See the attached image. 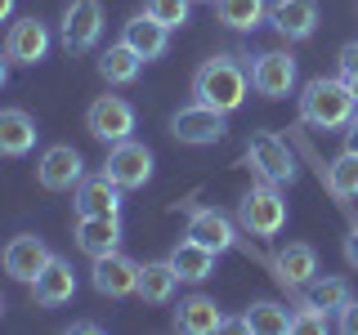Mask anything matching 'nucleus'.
Segmentation results:
<instances>
[{"label":"nucleus","instance_id":"obj_7","mask_svg":"<svg viewBox=\"0 0 358 335\" xmlns=\"http://www.w3.org/2000/svg\"><path fill=\"white\" fill-rule=\"evenodd\" d=\"M81 179H85V161H81V152H76L72 143H54V148L41 152L36 184L45 188V193H72Z\"/></svg>","mask_w":358,"mask_h":335},{"label":"nucleus","instance_id":"obj_15","mask_svg":"<svg viewBox=\"0 0 358 335\" xmlns=\"http://www.w3.org/2000/svg\"><path fill=\"white\" fill-rule=\"evenodd\" d=\"M103 170L117 179L121 188H143L152 179V152L143 148V143H134V139H121V143L108 148Z\"/></svg>","mask_w":358,"mask_h":335},{"label":"nucleus","instance_id":"obj_13","mask_svg":"<svg viewBox=\"0 0 358 335\" xmlns=\"http://www.w3.org/2000/svg\"><path fill=\"white\" fill-rule=\"evenodd\" d=\"M54 260V251L45 246L41 237H31V232H18V237L5 241V251H0V264H5V273L14 277V282H36V273L45 264Z\"/></svg>","mask_w":358,"mask_h":335},{"label":"nucleus","instance_id":"obj_6","mask_svg":"<svg viewBox=\"0 0 358 335\" xmlns=\"http://www.w3.org/2000/svg\"><path fill=\"white\" fill-rule=\"evenodd\" d=\"M85 130L94 134L99 143H121V139H130V130H134V107L126 103L121 94H99L94 103H90L85 112Z\"/></svg>","mask_w":358,"mask_h":335},{"label":"nucleus","instance_id":"obj_17","mask_svg":"<svg viewBox=\"0 0 358 335\" xmlns=\"http://www.w3.org/2000/svg\"><path fill=\"white\" fill-rule=\"evenodd\" d=\"M72 206H76V215H121V184L108 170L85 174L81 184H76Z\"/></svg>","mask_w":358,"mask_h":335},{"label":"nucleus","instance_id":"obj_31","mask_svg":"<svg viewBox=\"0 0 358 335\" xmlns=\"http://www.w3.org/2000/svg\"><path fill=\"white\" fill-rule=\"evenodd\" d=\"M143 9H148L157 22H166V27L175 31V27H184V22H188V9H193V0H148Z\"/></svg>","mask_w":358,"mask_h":335},{"label":"nucleus","instance_id":"obj_23","mask_svg":"<svg viewBox=\"0 0 358 335\" xmlns=\"http://www.w3.org/2000/svg\"><path fill=\"white\" fill-rule=\"evenodd\" d=\"M175 286H179V273L171 260H152V264H139V286L134 295L143 304H171L175 299Z\"/></svg>","mask_w":358,"mask_h":335},{"label":"nucleus","instance_id":"obj_28","mask_svg":"<svg viewBox=\"0 0 358 335\" xmlns=\"http://www.w3.org/2000/svg\"><path fill=\"white\" fill-rule=\"evenodd\" d=\"M224 27L233 31H255L268 18V0H210Z\"/></svg>","mask_w":358,"mask_h":335},{"label":"nucleus","instance_id":"obj_37","mask_svg":"<svg viewBox=\"0 0 358 335\" xmlns=\"http://www.w3.org/2000/svg\"><path fill=\"white\" fill-rule=\"evenodd\" d=\"M9 14H14V0H0V22H9Z\"/></svg>","mask_w":358,"mask_h":335},{"label":"nucleus","instance_id":"obj_18","mask_svg":"<svg viewBox=\"0 0 358 335\" xmlns=\"http://www.w3.org/2000/svg\"><path fill=\"white\" fill-rule=\"evenodd\" d=\"M268 18L282 40H309L318 31V0H273Z\"/></svg>","mask_w":358,"mask_h":335},{"label":"nucleus","instance_id":"obj_35","mask_svg":"<svg viewBox=\"0 0 358 335\" xmlns=\"http://www.w3.org/2000/svg\"><path fill=\"white\" fill-rule=\"evenodd\" d=\"M345 148H350V152H358V112L350 117V126H345Z\"/></svg>","mask_w":358,"mask_h":335},{"label":"nucleus","instance_id":"obj_21","mask_svg":"<svg viewBox=\"0 0 358 335\" xmlns=\"http://www.w3.org/2000/svg\"><path fill=\"white\" fill-rule=\"evenodd\" d=\"M36 121L22 107H0V156H27L36 148Z\"/></svg>","mask_w":358,"mask_h":335},{"label":"nucleus","instance_id":"obj_9","mask_svg":"<svg viewBox=\"0 0 358 335\" xmlns=\"http://www.w3.org/2000/svg\"><path fill=\"white\" fill-rule=\"evenodd\" d=\"M224 112L215 107H206V103H188V107H179L175 117H171V134L179 143H188V148H206V143H220L224 139Z\"/></svg>","mask_w":358,"mask_h":335},{"label":"nucleus","instance_id":"obj_27","mask_svg":"<svg viewBox=\"0 0 358 335\" xmlns=\"http://www.w3.org/2000/svg\"><path fill=\"white\" fill-rule=\"evenodd\" d=\"M139 67H143V59L130 50L126 40H117V45H108L103 54H99V76H103L108 85H130L134 76H139Z\"/></svg>","mask_w":358,"mask_h":335},{"label":"nucleus","instance_id":"obj_32","mask_svg":"<svg viewBox=\"0 0 358 335\" xmlns=\"http://www.w3.org/2000/svg\"><path fill=\"white\" fill-rule=\"evenodd\" d=\"M336 327H341L345 335H358V299L350 295L341 308H336Z\"/></svg>","mask_w":358,"mask_h":335},{"label":"nucleus","instance_id":"obj_20","mask_svg":"<svg viewBox=\"0 0 358 335\" xmlns=\"http://www.w3.org/2000/svg\"><path fill=\"white\" fill-rule=\"evenodd\" d=\"M76 246L90 260L121 251V215H76Z\"/></svg>","mask_w":358,"mask_h":335},{"label":"nucleus","instance_id":"obj_11","mask_svg":"<svg viewBox=\"0 0 358 335\" xmlns=\"http://www.w3.org/2000/svg\"><path fill=\"white\" fill-rule=\"evenodd\" d=\"M188 237L201 241L206 251H215V255L238 251V246H242L238 223L224 215V210H215V206H193V210H188Z\"/></svg>","mask_w":358,"mask_h":335},{"label":"nucleus","instance_id":"obj_40","mask_svg":"<svg viewBox=\"0 0 358 335\" xmlns=\"http://www.w3.org/2000/svg\"><path fill=\"white\" fill-rule=\"evenodd\" d=\"M0 313H5V299H0Z\"/></svg>","mask_w":358,"mask_h":335},{"label":"nucleus","instance_id":"obj_22","mask_svg":"<svg viewBox=\"0 0 358 335\" xmlns=\"http://www.w3.org/2000/svg\"><path fill=\"white\" fill-rule=\"evenodd\" d=\"M175 327L188 335H215V331H224V313L210 295H184L175 308Z\"/></svg>","mask_w":358,"mask_h":335},{"label":"nucleus","instance_id":"obj_29","mask_svg":"<svg viewBox=\"0 0 358 335\" xmlns=\"http://www.w3.org/2000/svg\"><path fill=\"white\" fill-rule=\"evenodd\" d=\"M331 327V313L322 304H313L309 295H296V304H291V331H309V335H322Z\"/></svg>","mask_w":358,"mask_h":335},{"label":"nucleus","instance_id":"obj_34","mask_svg":"<svg viewBox=\"0 0 358 335\" xmlns=\"http://www.w3.org/2000/svg\"><path fill=\"white\" fill-rule=\"evenodd\" d=\"M345 264H350L354 273H358V223H354L350 232H345Z\"/></svg>","mask_w":358,"mask_h":335},{"label":"nucleus","instance_id":"obj_24","mask_svg":"<svg viewBox=\"0 0 358 335\" xmlns=\"http://www.w3.org/2000/svg\"><path fill=\"white\" fill-rule=\"evenodd\" d=\"M318 179L327 184V193L341 201V206H350L358 197V152L345 148L341 156H331L327 165H318Z\"/></svg>","mask_w":358,"mask_h":335},{"label":"nucleus","instance_id":"obj_36","mask_svg":"<svg viewBox=\"0 0 358 335\" xmlns=\"http://www.w3.org/2000/svg\"><path fill=\"white\" fill-rule=\"evenodd\" d=\"M67 331H81V335H99L103 327H99V322H72V327H67Z\"/></svg>","mask_w":358,"mask_h":335},{"label":"nucleus","instance_id":"obj_1","mask_svg":"<svg viewBox=\"0 0 358 335\" xmlns=\"http://www.w3.org/2000/svg\"><path fill=\"white\" fill-rule=\"evenodd\" d=\"M246 89H251V72H246L233 54H215V59H206L197 67V76H193L197 103L215 107V112H224V117L246 103Z\"/></svg>","mask_w":358,"mask_h":335},{"label":"nucleus","instance_id":"obj_10","mask_svg":"<svg viewBox=\"0 0 358 335\" xmlns=\"http://www.w3.org/2000/svg\"><path fill=\"white\" fill-rule=\"evenodd\" d=\"M251 89L260 98H287L296 89V59L282 50H264L251 63Z\"/></svg>","mask_w":358,"mask_h":335},{"label":"nucleus","instance_id":"obj_19","mask_svg":"<svg viewBox=\"0 0 358 335\" xmlns=\"http://www.w3.org/2000/svg\"><path fill=\"white\" fill-rule=\"evenodd\" d=\"M121 40H126L143 63H152V59H162V54L171 50V27H166V22H157L148 9H143V14H134L126 27H121Z\"/></svg>","mask_w":358,"mask_h":335},{"label":"nucleus","instance_id":"obj_30","mask_svg":"<svg viewBox=\"0 0 358 335\" xmlns=\"http://www.w3.org/2000/svg\"><path fill=\"white\" fill-rule=\"evenodd\" d=\"M309 299H313V304H322L327 313H336L345 299H350V286H345L341 277H322V282L313 277V282H309Z\"/></svg>","mask_w":358,"mask_h":335},{"label":"nucleus","instance_id":"obj_4","mask_svg":"<svg viewBox=\"0 0 358 335\" xmlns=\"http://www.w3.org/2000/svg\"><path fill=\"white\" fill-rule=\"evenodd\" d=\"M246 165L255 170V179L278 184V188L296 179V156H291V148L273 130H255L251 139H246Z\"/></svg>","mask_w":358,"mask_h":335},{"label":"nucleus","instance_id":"obj_39","mask_svg":"<svg viewBox=\"0 0 358 335\" xmlns=\"http://www.w3.org/2000/svg\"><path fill=\"white\" fill-rule=\"evenodd\" d=\"M345 85H350V89H354V98H358V81H345Z\"/></svg>","mask_w":358,"mask_h":335},{"label":"nucleus","instance_id":"obj_2","mask_svg":"<svg viewBox=\"0 0 358 335\" xmlns=\"http://www.w3.org/2000/svg\"><path fill=\"white\" fill-rule=\"evenodd\" d=\"M354 112H358V98L341 76H313L305 94H300V121L313 130H345Z\"/></svg>","mask_w":358,"mask_h":335},{"label":"nucleus","instance_id":"obj_33","mask_svg":"<svg viewBox=\"0 0 358 335\" xmlns=\"http://www.w3.org/2000/svg\"><path fill=\"white\" fill-rule=\"evenodd\" d=\"M341 81H358V40H350V45H341Z\"/></svg>","mask_w":358,"mask_h":335},{"label":"nucleus","instance_id":"obj_8","mask_svg":"<svg viewBox=\"0 0 358 335\" xmlns=\"http://www.w3.org/2000/svg\"><path fill=\"white\" fill-rule=\"evenodd\" d=\"M268 273H273V282L291 290V295H300L313 277H318V251H313L309 241H287L282 251L268 260Z\"/></svg>","mask_w":358,"mask_h":335},{"label":"nucleus","instance_id":"obj_16","mask_svg":"<svg viewBox=\"0 0 358 335\" xmlns=\"http://www.w3.org/2000/svg\"><path fill=\"white\" fill-rule=\"evenodd\" d=\"M72 295H76V268L67 264L63 255H54V260L36 273V282H31V299H36L41 308H59Z\"/></svg>","mask_w":358,"mask_h":335},{"label":"nucleus","instance_id":"obj_12","mask_svg":"<svg viewBox=\"0 0 358 335\" xmlns=\"http://www.w3.org/2000/svg\"><path fill=\"white\" fill-rule=\"evenodd\" d=\"M90 282H94L99 295L126 299V295H134V286H139V264H134L130 255H121V251H108V255L94 260V268H90Z\"/></svg>","mask_w":358,"mask_h":335},{"label":"nucleus","instance_id":"obj_38","mask_svg":"<svg viewBox=\"0 0 358 335\" xmlns=\"http://www.w3.org/2000/svg\"><path fill=\"white\" fill-rule=\"evenodd\" d=\"M5 81H9V59L0 54V85H5Z\"/></svg>","mask_w":358,"mask_h":335},{"label":"nucleus","instance_id":"obj_5","mask_svg":"<svg viewBox=\"0 0 358 335\" xmlns=\"http://www.w3.org/2000/svg\"><path fill=\"white\" fill-rule=\"evenodd\" d=\"M99 36H103V5L99 0H72L63 9V27H59V40L67 54H85L94 50Z\"/></svg>","mask_w":358,"mask_h":335},{"label":"nucleus","instance_id":"obj_26","mask_svg":"<svg viewBox=\"0 0 358 335\" xmlns=\"http://www.w3.org/2000/svg\"><path fill=\"white\" fill-rule=\"evenodd\" d=\"M242 331H255V335H287V331H291V308L278 304V299H255V304L242 313Z\"/></svg>","mask_w":358,"mask_h":335},{"label":"nucleus","instance_id":"obj_14","mask_svg":"<svg viewBox=\"0 0 358 335\" xmlns=\"http://www.w3.org/2000/svg\"><path fill=\"white\" fill-rule=\"evenodd\" d=\"M50 54V27L41 18H18L5 31V59L18 67H36Z\"/></svg>","mask_w":358,"mask_h":335},{"label":"nucleus","instance_id":"obj_25","mask_svg":"<svg viewBox=\"0 0 358 335\" xmlns=\"http://www.w3.org/2000/svg\"><path fill=\"white\" fill-rule=\"evenodd\" d=\"M171 264H175L179 282H206V277L215 273V251H206L201 241L184 237V241L171 251Z\"/></svg>","mask_w":358,"mask_h":335},{"label":"nucleus","instance_id":"obj_3","mask_svg":"<svg viewBox=\"0 0 358 335\" xmlns=\"http://www.w3.org/2000/svg\"><path fill=\"white\" fill-rule=\"evenodd\" d=\"M238 223L251 237H278L287 228V197L278 193V184H255L251 193L238 201Z\"/></svg>","mask_w":358,"mask_h":335}]
</instances>
